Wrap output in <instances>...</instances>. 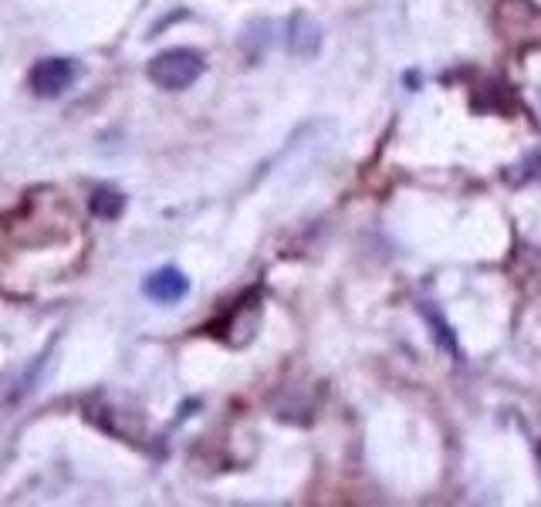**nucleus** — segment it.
<instances>
[{"instance_id": "1", "label": "nucleus", "mask_w": 541, "mask_h": 507, "mask_svg": "<svg viewBox=\"0 0 541 507\" xmlns=\"http://www.w3.org/2000/svg\"><path fill=\"white\" fill-rule=\"evenodd\" d=\"M203 55L193 48H170V51H159V55L149 61L146 75L156 88H166V92H183L190 88L197 78L203 75Z\"/></svg>"}, {"instance_id": "2", "label": "nucleus", "mask_w": 541, "mask_h": 507, "mask_svg": "<svg viewBox=\"0 0 541 507\" xmlns=\"http://www.w3.org/2000/svg\"><path fill=\"white\" fill-rule=\"evenodd\" d=\"M72 82L75 65L68 58H41L28 75V88L38 99H58V95H65L72 88Z\"/></svg>"}, {"instance_id": "3", "label": "nucleus", "mask_w": 541, "mask_h": 507, "mask_svg": "<svg viewBox=\"0 0 541 507\" xmlns=\"http://www.w3.org/2000/svg\"><path fill=\"white\" fill-rule=\"evenodd\" d=\"M143 295L156 305H176L190 295V278L180 268H159L143 281Z\"/></svg>"}, {"instance_id": "4", "label": "nucleus", "mask_w": 541, "mask_h": 507, "mask_svg": "<svg viewBox=\"0 0 541 507\" xmlns=\"http://www.w3.org/2000/svg\"><path fill=\"white\" fill-rule=\"evenodd\" d=\"M288 48L301 58H315L322 51V28H318L315 17L295 14L288 24Z\"/></svg>"}, {"instance_id": "5", "label": "nucleus", "mask_w": 541, "mask_h": 507, "mask_svg": "<svg viewBox=\"0 0 541 507\" xmlns=\"http://www.w3.org/2000/svg\"><path fill=\"white\" fill-rule=\"evenodd\" d=\"M88 210H92L99 220H115V217H122V210H126V197H122L119 190L99 186V190L88 197Z\"/></svg>"}, {"instance_id": "6", "label": "nucleus", "mask_w": 541, "mask_h": 507, "mask_svg": "<svg viewBox=\"0 0 541 507\" xmlns=\"http://www.w3.org/2000/svg\"><path fill=\"white\" fill-rule=\"evenodd\" d=\"M423 315L430 318V325H433V338H437V342H440L443 349H447L450 355H457V345H454V338H450L447 325H443L440 318H437V311H433V308H423Z\"/></svg>"}]
</instances>
